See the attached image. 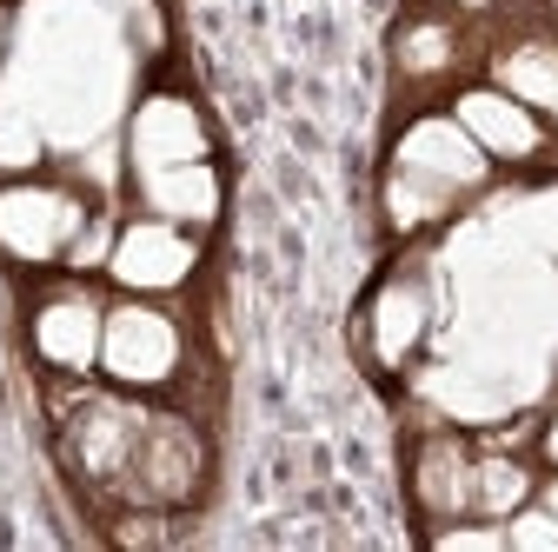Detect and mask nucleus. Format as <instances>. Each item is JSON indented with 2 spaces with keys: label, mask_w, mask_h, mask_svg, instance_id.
Masks as SVG:
<instances>
[{
  "label": "nucleus",
  "mask_w": 558,
  "mask_h": 552,
  "mask_svg": "<svg viewBox=\"0 0 558 552\" xmlns=\"http://www.w3.org/2000/svg\"><path fill=\"white\" fill-rule=\"evenodd\" d=\"M506 552H558V519H551L538 500H525V506L506 519Z\"/></svg>",
  "instance_id": "nucleus-18"
},
{
  "label": "nucleus",
  "mask_w": 558,
  "mask_h": 552,
  "mask_svg": "<svg viewBox=\"0 0 558 552\" xmlns=\"http://www.w3.org/2000/svg\"><path fill=\"white\" fill-rule=\"evenodd\" d=\"M113 233H120V220L113 214H100V206H94V214H87V227L74 233V247H66V273H81V280H87V273H107V253H113Z\"/></svg>",
  "instance_id": "nucleus-17"
},
{
  "label": "nucleus",
  "mask_w": 558,
  "mask_h": 552,
  "mask_svg": "<svg viewBox=\"0 0 558 552\" xmlns=\"http://www.w3.org/2000/svg\"><path fill=\"white\" fill-rule=\"evenodd\" d=\"M47 127H40V113L27 107V94L14 87V81H0V180L8 173H34L40 160H47Z\"/></svg>",
  "instance_id": "nucleus-16"
},
{
  "label": "nucleus",
  "mask_w": 558,
  "mask_h": 552,
  "mask_svg": "<svg viewBox=\"0 0 558 552\" xmlns=\"http://www.w3.org/2000/svg\"><path fill=\"white\" fill-rule=\"evenodd\" d=\"M485 180H493V160L478 154L472 133L452 113H418L392 141V160H386V180H379L386 227L392 233H426V227L452 220Z\"/></svg>",
  "instance_id": "nucleus-1"
},
{
  "label": "nucleus",
  "mask_w": 558,
  "mask_h": 552,
  "mask_svg": "<svg viewBox=\"0 0 558 552\" xmlns=\"http://www.w3.org/2000/svg\"><path fill=\"white\" fill-rule=\"evenodd\" d=\"M186 367V333L167 313V300H140L120 293L107 300V326H100V380L120 393H160L173 386Z\"/></svg>",
  "instance_id": "nucleus-2"
},
{
  "label": "nucleus",
  "mask_w": 558,
  "mask_h": 552,
  "mask_svg": "<svg viewBox=\"0 0 558 552\" xmlns=\"http://www.w3.org/2000/svg\"><path fill=\"white\" fill-rule=\"evenodd\" d=\"M493 81H499L512 100H525L532 113L558 120V40H551V34L506 40V47L493 53Z\"/></svg>",
  "instance_id": "nucleus-14"
},
{
  "label": "nucleus",
  "mask_w": 558,
  "mask_h": 552,
  "mask_svg": "<svg viewBox=\"0 0 558 552\" xmlns=\"http://www.w3.org/2000/svg\"><path fill=\"white\" fill-rule=\"evenodd\" d=\"M199 487V433L180 420V412H147L133 446V466L120 479V500L126 506H180Z\"/></svg>",
  "instance_id": "nucleus-8"
},
{
  "label": "nucleus",
  "mask_w": 558,
  "mask_h": 552,
  "mask_svg": "<svg viewBox=\"0 0 558 552\" xmlns=\"http://www.w3.org/2000/svg\"><path fill=\"white\" fill-rule=\"evenodd\" d=\"M472 472H478V453H472L465 433H426L412 446L405 487H412V506L426 513V526H446V519L472 513Z\"/></svg>",
  "instance_id": "nucleus-10"
},
{
  "label": "nucleus",
  "mask_w": 558,
  "mask_h": 552,
  "mask_svg": "<svg viewBox=\"0 0 558 552\" xmlns=\"http://www.w3.org/2000/svg\"><path fill=\"white\" fill-rule=\"evenodd\" d=\"M446 113L472 133L478 154L493 160V167H532V160L551 147V120L532 113L525 100H512L499 81H472V87H459Z\"/></svg>",
  "instance_id": "nucleus-9"
},
{
  "label": "nucleus",
  "mask_w": 558,
  "mask_h": 552,
  "mask_svg": "<svg viewBox=\"0 0 558 552\" xmlns=\"http://www.w3.org/2000/svg\"><path fill=\"white\" fill-rule=\"evenodd\" d=\"M366 339L379 367H405L418 353V339H426V287L418 280H386L366 307Z\"/></svg>",
  "instance_id": "nucleus-13"
},
{
  "label": "nucleus",
  "mask_w": 558,
  "mask_h": 552,
  "mask_svg": "<svg viewBox=\"0 0 558 552\" xmlns=\"http://www.w3.org/2000/svg\"><path fill=\"white\" fill-rule=\"evenodd\" d=\"M532 500H538V506H545V513L558 519V466H551V472L538 479V493H532Z\"/></svg>",
  "instance_id": "nucleus-20"
},
{
  "label": "nucleus",
  "mask_w": 558,
  "mask_h": 552,
  "mask_svg": "<svg viewBox=\"0 0 558 552\" xmlns=\"http://www.w3.org/2000/svg\"><path fill=\"white\" fill-rule=\"evenodd\" d=\"M120 154H126V173H154V167L206 160L214 154V133H206V113H199L193 94L154 87V94L133 100V113L120 127Z\"/></svg>",
  "instance_id": "nucleus-6"
},
{
  "label": "nucleus",
  "mask_w": 558,
  "mask_h": 552,
  "mask_svg": "<svg viewBox=\"0 0 558 552\" xmlns=\"http://www.w3.org/2000/svg\"><path fill=\"white\" fill-rule=\"evenodd\" d=\"M100 326H107V300L81 280H53L34 313H27V339H34V360L60 380H87L100 373Z\"/></svg>",
  "instance_id": "nucleus-5"
},
{
  "label": "nucleus",
  "mask_w": 558,
  "mask_h": 552,
  "mask_svg": "<svg viewBox=\"0 0 558 552\" xmlns=\"http://www.w3.org/2000/svg\"><path fill=\"white\" fill-rule=\"evenodd\" d=\"M538 459H545V466H558V406L545 412V427H538Z\"/></svg>",
  "instance_id": "nucleus-19"
},
{
  "label": "nucleus",
  "mask_w": 558,
  "mask_h": 552,
  "mask_svg": "<svg viewBox=\"0 0 558 552\" xmlns=\"http://www.w3.org/2000/svg\"><path fill=\"white\" fill-rule=\"evenodd\" d=\"M133 200H140V214H160V220H173V227L206 233V227L220 220V206H227V180H220L214 154H206V160H180V167L133 173Z\"/></svg>",
  "instance_id": "nucleus-11"
},
{
  "label": "nucleus",
  "mask_w": 558,
  "mask_h": 552,
  "mask_svg": "<svg viewBox=\"0 0 558 552\" xmlns=\"http://www.w3.org/2000/svg\"><path fill=\"white\" fill-rule=\"evenodd\" d=\"M193 273H199V233H193V227H173V220H160V214L120 220L113 253H107L113 293L173 300L180 287H193Z\"/></svg>",
  "instance_id": "nucleus-4"
},
{
  "label": "nucleus",
  "mask_w": 558,
  "mask_h": 552,
  "mask_svg": "<svg viewBox=\"0 0 558 552\" xmlns=\"http://www.w3.org/2000/svg\"><path fill=\"white\" fill-rule=\"evenodd\" d=\"M154 406H140L133 393H81L74 420H66V459H74L94 487L120 493V479L133 466V446H140V427H147Z\"/></svg>",
  "instance_id": "nucleus-7"
},
{
  "label": "nucleus",
  "mask_w": 558,
  "mask_h": 552,
  "mask_svg": "<svg viewBox=\"0 0 558 552\" xmlns=\"http://www.w3.org/2000/svg\"><path fill=\"white\" fill-rule=\"evenodd\" d=\"M532 493H538L532 459H519V453H506V446H485V453H478V472H472V513H485V519H512Z\"/></svg>",
  "instance_id": "nucleus-15"
},
{
  "label": "nucleus",
  "mask_w": 558,
  "mask_h": 552,
  "mask_svg": "<svg viewBox=\"0 0 558 552\" xmlns=\"http://www.w3.org/2000/svg\"><path fill=\"white\" fill-rule=\"evenodd\" d=\"M459 53H465V34H459V21L446 8H418L392 34V67H399V81H412V87L446 81L459 67Z\"/></svg>",
  "instance_id": "nucleus-12"
},
{
  "label": "nucleus",
  "mask_w": 558,
  "mask_h": 552,
  "mask_svg": "<svg viewBox=\"0 0 558 552\" xmlns=\"http://www.w3.org/2000/svg\"><path fill=\"white\" fill-rule=\"evenodd\" d=\"M94 200L74 180H40V173H8L0 180V253L14 266H60L74 233L87 227Z\"/></svg>",
  "instance_id": "nucleus-3"
},
{
  "label": "nucleus",
  "mask_w": 558,
  "mask_h": 552,
  "mask_svg": "<svg viewBox=\"0 0 558 552\" xmlns=\"http://www.w3.org/2000/svg\"><path fill=\"white\" fill-rule=\"evenodd\" d=\"M439 8H446V14H485L493 0H439Z\"/></svg>",
  "instance_id": "nucleus-21"
}]
</instances>
